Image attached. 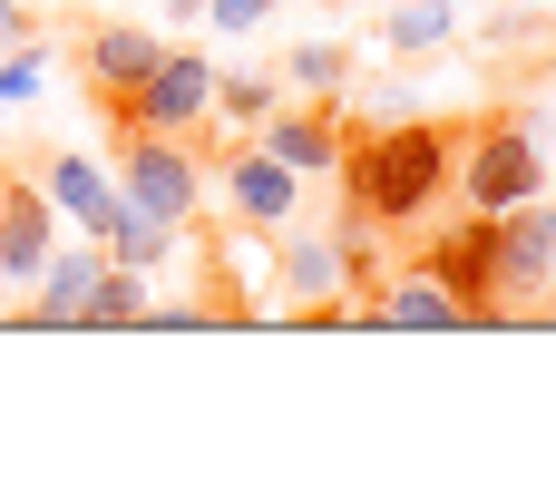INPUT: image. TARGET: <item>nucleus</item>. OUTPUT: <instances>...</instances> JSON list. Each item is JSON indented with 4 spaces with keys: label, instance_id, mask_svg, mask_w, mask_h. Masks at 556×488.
<instances>
[{
    "label": "nucleus",
    "instance_id": "1",
    "mask_svg": "<svg viewBox=\"0 0 556 488\" xmlns=\"http://www.w3.org/2000/svg\"><path fill=\"white\" fill-rule=\"evenodd\" d=\"M450 166H459V137H450L440 117H371V127H352L342 157H332L342 205H352L362 225H381V235L420 225V215L450 196Z\"/></svg>",
    "mask_w": 556,
    "mask_h": 488
},
{
    "label": "nucleus",
    "instance_id": "2",
    "mask_svg": "<svg viewBox=\"0 0 556 488\" xmlns=\"http://www.w3.org/2000/svg\"><path fill=\"white\" fill-rule=\"evenodd\" d=\"M450 196L479 205V215H508L528 196H547V137L528 117H489L459 137V166H450Z\"/></svg>",
    "mask_w": 556,
    "mask_h": 488
},
{
    "label": "nucleus",
    "instance_id": "3",
    "mask_svg": "<svg viewBox=\"0 0 556 488\" xmlns=\"http://www.w3.org/2000/svg\"><path fill=\"white\" fill-rule=\"evenodd\" d=\"M117 137H127V157H117V196H127V215L186 235L195 205H205V166H195V147H186V137H147V127H117Z\"/></svg>",
    "mask_w": 556,
    "mask_h": 488
},
{
    "label": "nucleus",
    "instance_id": "4",
    "mask_svg": "<svg viewBox=\"0 0 556 488\" xmlns=\"http://www.w3.org/2000/svg\"><path fill=\"white\" fill-rule=\"evenodd\" d=\"M410 264H420L459 313H469V333H479V323H508V313H498V215H479V205H469V215H459V225H440Z\"/></svg>",
    "mask_w": 556,
    "mask_h": 488
},
{
    "label": "nucleus",
    "instance_id": "5",
    "mask_svg": "<svg viewBox=\"0 0 556 488\" xmlns=\"http://www.w3.org/2000/svg\"><path fill=\"white\" fill-rule=\"evenodd\" d=\"M205 108H215V59H205V49H166L108 117H117V127H147V137H195Z\"/></svg>",
    "mask_w": 556,
    "mask_h": 488
},
{
    "label": "nucleus",
    "instance_id": "6",
    "mask_svg": "<svg viewBox=\"0 0 556 488\" xmlns=\"http://www.w3.org/2000/svg\"><path fill=\"white\" fill-rule=\"evenodd\" d=\"M538 303H556V196H528L498 215V313L528 323Z\"/></svg>",
    "mask_w": 556,
    "mask_h": 488
},
{
    "label": "nucleus",
    "instance_id": "7",
    "mask_svg": "<svg viewBox=\"0 0 556 488\" xmlns=\"http://www.w3.org/2000/svg\"><path fill=\"white\" fill-rule=\"evenodd\" d=\"M39 196L59 205V225H68V235H98V245H108V235H117V215H127L117 166H98L88 147H59V157L39 166Z\"/></svg>",
    "mask_w": 556,
    "mask_h": 488
},
{
    "label": "nucleus",
    "instance_id": "8",
    "mask_svg": "<svg viewBox=\"0 0 556 488\" xmlns=\"http://www.w3.org/2000/svg\"><path fill=\"white\" fill-rule=\"evenodd\" d=\"M215 186H225L235 225H264V235H283V225L303 215V186H313V176H293L274 147H254V137H244V147L225 157V176H215Z\"/></svg>",
    "mask_w": 556,
    "mask_h": 488
},
{
    "label": "nucleus",
    "instance_id": "9",
    "mask_svg": "<svg viewBox=\"0 0 556 488\" xmlns=\"http://www.w3.org/2000/svg\"><path fill=\"white\" fill-rule=\"evenodd\" d=\"M98 264H108V245H98V235H78V245H49V264L29 274V303H20L10 323H39V333H78V303H88Z\"/></svg>",
    "mask_w": 556,
    "mask_h": 488
},
{
    "label": "nucleus",
    "instance_id": "10",
    "mask_svg": "<svg viewBox=\"0 0 556 488\" xmlns=\"http://www.w3.org/2000/svg\"><path fill=\"white\" fill-rule=\"evenodd\" d=\"M156 59H166V29H137V20H98V29L78 39V78L98 88V108H117Z\"/></svg>",
    "mask_w": 556,
    "mask_h": 488
},
{
    "label": "nucleus",
    "instance_id": "11",
    "mask_svg": "<svg viewBox=\"0 0 556 488\" xmlns=\"http://www.w3.org/2000/svg\"><path fill=\"white\" fill-rule=\"evenodd\" d=\"M362 333H469V313H459L420 264H401L391 284H371V293H362Z\"/></svg>",
    "mask_w": 556,
    "mask_h": 488
},
{
    "label": "nucleus",
    "instance_id": "12",
    "mask_svg": "<svg viewBox=\"0 0 556 488\" xmlns=\"http://www.w3.org/2000/svg\"><path fill=\"white\" fill-rule=\"evenodd\" d=\"M49 245H59V205L39 196V176H10L0 166V274L29 284L49 264Z\"/></svg>",
    "mask_w": 556,
    "mask_h": 488
},
{
    "label": "nucleus",
    "instance_id": "13",
    "mask_svg": "<svg viewBox=\"0 0 556 488\" xmlns=\"http://www.w3.org/2000/svg\"><path fill=\"white\" fill-rule=\"evenodd\" d=\"M254 147H274L293 176H332V157H342V127H332L323 108H274V117L254 127Z\"/></svg>",
    "mask_w": 556,
    "mask_h": 488
},
{
    "label": "nucleus",
    "instance_id": "14",
    "mask_svg": "<svg viewBox=\"0 0 556 488\" xmlns=\"http://www.w3.org/2000/svg\"><path fill=\"white\" fill-rule=\"evenodd\" d=\"M274 284H283V313H303V303H332V293H342V245H332V235H283V254H274Z\"/></svg>",
    "mask_w": 556,
    "mask_h": 488
},
{
    "label": "nucleus",
    "instance_id": "15",
    "mask_svg": "<svg viewBox=\"0 0 556 488\" xmlns=\"http://www.w3.org/2000/svg\"><path fill=\"white\" fill-rule=\"evenodd\" d=\"M147 323V274L137 264H98V284H88V303H78V333H137Z\"/></svg>",
    "mask_w": 556,
    "mask_h": 488
},
{
    "label": "nucleus",
    "instance_id": "16",
    "mask_svg": "<svg viewBox=\"0 0 556 488\" xmlns=\"http://www.w3.org/2000/svg\"><path fill=\"white\" fill-rule=\"evenodd\" d=\"M450 0H391V20H381V49L391 59H430V49H450Z\"/></svg>",
    "mask_w": 556,
    "mask_h": 488
},
{
    "label": "nucleus",
    "instance_id": "17",
    "mask_svg": "<svg viewBox=\"0 0 556 488\" xmlns=\"http://www.w3.org/2000/svg\"><path fill=\"white\" fill-rule=\"evenodd\" d=\"M274 108H283V78H264V68H235V78H225V68H215V108H205V117H225V127L254 137Z\"/></svg>",
    "mask_w": 556,
    "mask_h": 488
},
{
    "label": "nucleus",
    "instance_id": "18",
    "mask_svg": "<svg viewBox=\"0 0 556 488\" xmlns=\"http://www.w3.org/2000/svg\"><path fill=\"white\" fill-rule=\"evenodd\" d=\"M283 78L313 88V98H342V88H352V49H342V39H303V49L283 59Z\"/></svg>",
    "mask_w": 556,
    "mask_h": 488
},
{
    "label": "nucleus",
    "instance_id": "19",
    "mask_svg": "<svg viewBox=\"0 0 556 488\" xmlns=\"http://www.w3.org/2000/svg\"><path fill=\"white\" fill-rule=\"evenodd\" d=\"M166 245H176V235H166V225H147V215H117V235H108V254H117V264H137V274H156V264H166Z\"/></svg>",
    "mask_w": 556,
    "mask_h": 488
},
{
    "label": "nucleus",
    "instance_id": "20",
    "mask_svg": "<svg viewBox=\"0 0 556 488\" xmlns=\"http://www.w3.org/2000/svg\"><path fill=\"white\" fill-rule=\"evenodd\" d=\"M39 88H49V59H39L29 39H10V49H0V108H29Z\"/></svg>",
    "mask_w": 556,
    "mask_h": 488
},
{
    "label": "nucleus",
    "instance_id": "21",
    "mask_svg": "<svg viewBox=\"0 0 556 488\" xmlns=\"http://www.w3.org/2000/svg\"><path fill=\"white\" fill-rule=\"evenodd\" d=\"M195 20H205V29H235V39H244V29H264V20H274V0H195Z\"/></svg>",
    "mask_w": 556,
    "mask_h": 488
},
{
    "label": "nucleus",
    "instance_id": "22",
    "mask_svg": "<svg viewBox=\"0 0 556 488\" xmlns=\"http://www.w3.org/2000/svg\"><path fill=\"white\" fill-rule=\"evenodd\" d=\"M10 39H29V10H20V0H0V49H10Z\"/></svg>",
    "mask_w": 556,
    "mask_h": 488
},
{
    "label": "nucleus",
    "instance_id": "23",
    "mask_svg": "<svg viewBox=\"0 0 556 488\" xmlns=\"http://www.w3.org/2000/svg\"><path fill=\"white\" fill-rule=\"evenodd\" d=\"M0 323H10V274H0Z\"/></svg>",
    "mask_w": 556,
    "mask_h": 488
}]
</instances>
